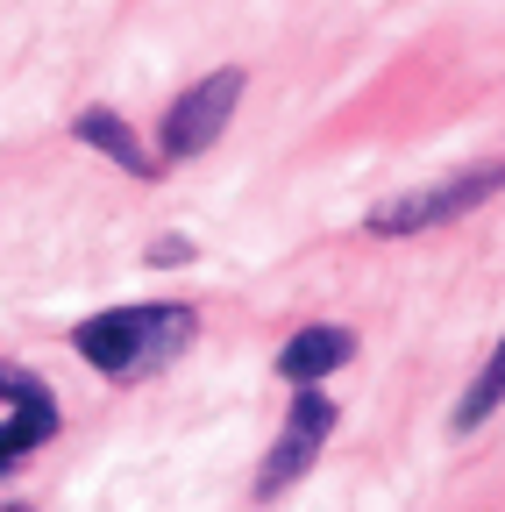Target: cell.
I'll list each match as a JSON object with an SVG mask.
<instances>
[{
    "label": "cell",
    "mask_w": 505,
    "mask_h": 512,
    "mask_svg": "<svg viewBox=\"0 0 505 512\" xmlns=\"http://www.w3.org/2000/svg\"><path fill=\"white\" fill-rule=\"evenodd\" d=\"M491 192H505V157L498 164H470V171L441 178V185H420V192H399V200L370 207L363 228L370 235H427V228H449V221L477 214Z\"/></svg>",
    "instance_id": "7a4b0ae2"
},
{
    "label": "cell",
    "mask_w": 505,
    "mask_h": 512,
    "mask_svg": "<svg viewBox=\"0 0 505 512\" xmlns=\"http://www.w3.org/2000/svg\"><path fill=\"white\" fill-rule=\"evenodd\" d=\"M498 406H505V335H498L491 363H484V370L470 377V392L456 399V420H449V427H456V434H477V427H484V420H491Z\"/></svg>",
    "instance_id": "ba28073f"
},
{
    "label": "cell",
    "mask_w": 505,
    "mask_h": 512,
    "mask_svg": "<svg viewBox=\"0 0 505 512\" xmlns=\"http://www.w3.org/2000/svg\"><path fill=\"white\" fill-rule=\"evenodd\" d=\"M72 136L86 143V150H100V157H114L121 171H129V178H157V157L136 143V128L129 121H121L114 107H86L79 121H72Z\"/></svg>",
    "instance_id": "8992f818"
},
{
    "label": "cell",
    "mask_w": 505,
    "mask_h": 512,
    "mask_svg": "<svg viewBox=\"0 0 505 512\" xmlns=\"http://www.w3.org/2000/svg\"><path fill=\"white\" fill-rule=\"evenodd\" d=\"M193 335H200V313L178 306V299H157V306H107V313L79 320V328H72V349H79L100 377L136 384V377L164 370Z\"/></svg>",
    "instance_id": "6da1fadb"
},
{
    "label": "cell",
    "mask_w": 505,
    "mask_h": 512,
    "mask_svg": "<svg viewBox=\"0 0 505 512\" xmlns=\"http://www.w3.org/2000/svg\"><path fill=\"white\" fill-rule=\"evenodd\" d=\"M242 79L249 72H235V64H221V72H207V79H193L171 107H164V121H157V164H185V157H200V150H214V136L235 121V107H242Z\"/></svg>",
    "instance_id": "3957f363"
},
{
    "label": "cell",
    "mask_w": 505,
    "mask_h": 512,
    "mask_svg": "<svg viewBox=\"0 0 505 512\" xmlns=\"http://www.w3.org/2000/svg\"><path fill=\"white\" fill-rule=\"evenodd\" d=\"M29 392H43V377L22 370V363H0V406H22Z\"/></svg>",
    "instance_id": "9c48e42d"
},
{
    "label": "cell",
    "mask_w": 505,
    "mask_h": 512,
    "mask_svg": "<svg viewBox=\"0 0 505 512\" xmlns=\"http://www.w3.org/2000/svg\"><path fill=\"white\" fill-rule=\"evenodd\" d=\"M349 356H356V335H349V328H328V320H313V328L285 335L278 377L292 384V392H321V377H335Z\"/></svg>",
    "instance_id": "5b68a950"
},
{
    "label": "cell",
    "mask_w": 505,
    "mask_h": 512,
    "mask_svg": "<svg viewBox=\"0 0 505 512\" xmlns=\"http://www.w3.org/2000/svg\"><path fill=\"white\" fill-rule=\"evenodd\" d=\"M335 420H342V413H335V399H328V392H292L285 427H278V441H271V456L257 463V498L292 491L313 463H321V448H328Z\"/></svg>",
    "instance_id": "277c9868"
},
{
    "label": "cell",
    "mask_w": 505,
    "mask_h": 512,
    "mask_svg": "<svg viewBox=\"0 0 505 512\" xmlns=\"http://www.w3.org/2000/svg\"><path fill=\"white\" fill-rule=\"evenodd\" d=\"M185 256H193V242H185V235H164V242H150V264H185Z\"/></svg>",
    "instance_id": "30bf717a"
},
{
    "label": "cell",
    "mask_w": 505,
    "mask_h": 512,
    "mask_svg": "<svg viewBox=\"0 0 505 512\" xmlns=\"http://www.w3.org/2000/svg\"><path fill=\"white\" fill-rule=\"evenodd\" d=\"M43 441H57V392H50V384L29 392L8 420H0V477H8L15 463H29Z\"/></svg>",
    "instance_id": "52a82bcc"
}]
</instances>
